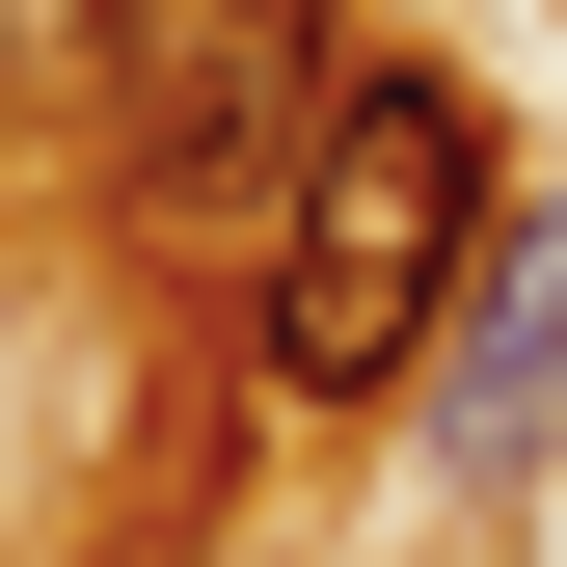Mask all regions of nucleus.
I'll use <instances>...</instances> for the list:
<instances>
[{"instance_id":"obj_1","label":"nucleus","mask_w":567,"mask_h":567,"mask_svg":"<svg viewBox=\"0 0 567 567\" xmlns=\"http://www.w3.org/2000/svg\"><path fill=\"white\" fill-rule=\"evenodd\" d=\"M486 109L433 82V54H351L324 163L270 189V405H405V351H433V298L486 270Z\"/></svg>"},{"instance_id":"obj_2","label":"nucleus","mask_w":567,"mask_h":567,"mask_svg":"<svg viewBox=\"0 0 567 567\" xmlns=\"http://www.w3.org/2000/svg\"><path fill=\"white\" fill-rule=\"evenodd\" d=\"M109 189H135V217H270V189H298L324 163V109H351V28H324V0H109Z\"/></svg>"},{"instance_id":"obj_3","label":"nucleus","mask_w":567,"mask_h":567,"mask_svg":"<svg viewBox=\"0 0 567 567\" xmlns=\"http://www.w3.org/2000/svg\"><path fill=\"white\" fill-rule=\"evenodd\" d=\"M433 486H514L540 460V405H567V217H486V270L433 298Z\"/></svg>"}]
</instances>
